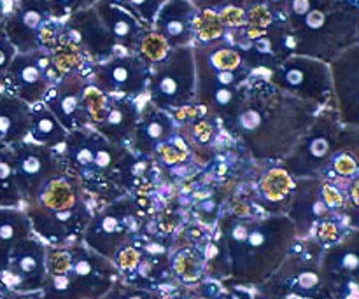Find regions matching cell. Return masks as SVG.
I'll use <instances>...</instances> for the list:
<instances>
[{
  "instance_id": "21",
  "label": "cell",
  "mask_w": 359,
  "mask_h": 299,
  "mask_svg": "<svg viewBox=\"0 0 359 299\" xmlns=\"http://www.w3.org/2000/svg\"><path fill=\"white\" fill-rule=\"evenodd\" d=\"M93 7L104 27L114 39L119 51L123 55H139L140 44H142L147 32H151V28L144 27L132 14L123 11L121 7L114 6L109 0H98Z\"/></svg>"
},
{
  "instance_id": "36",
  "label": "cell",
  "mask_w": 359,
  "mask_h": 299,
  "mask_svg": "<svg viewBox=\"0 0 359 299\" xmlns=\"http://www.w3.org/2000/svg\"><path fill=\"white\" fill-rule=\"evenodd\" d=\"M7 7H9V0H0V21H2L4 16H6Z\"/></svg>"
},
{
  "instance_id": "28",
  "label": "cell",
  "mask_w": 359,
  "mask_h": 299,
  "mask_svg": "<svg viewBox=\"0 0 359 299\" xmlns=\"http://www.w3.org/2000/svg\"><path fill=\"white\" fill-rule=\"evenodd\" d=\"M114 6L121 7L128 14H132L137 21L147 28H153L154 20H156L158 11L161 9L167 0H109Z\"/></svg>"
},
{
  "instance_id": "26",
  "label": "cell",
  "mask_w": 359,
  "mask_h": 299,
  "mask_svg": "<svg viewBox=\"0 0 359 299\" xmlns=\"http://www.w3.org/2000/svg\"><path fill=\"white\" fill-rule=\"evenodd\" d=\"M34 230L23 209H2L0 207V273L6 268L7 256L18 242L30 238Z\"/></svg>"
},
{
  "instance_id": "18",
  "label": "cell",
  "mask_w": 359,
  "mask_h": 299,
  "mask_svg": "<svg viewBox=\"0 0 359 299\" xmlns=\"http://www.w3.org/2000/svg\"><path fill=\"white\" fill-rule=\"evenodd\" d=\"M286 216L298 238H307L321 221L335 216L323 196V179H297Z\"/></svg>"
},
{
  "instance_id": "35",
  "label": "cell",
  "mask_w": 359,
  "mask_h": 299,
  "mask_svg": "<svg viewBox=\"0 0 359 299\" xmlns=\"http://www.w3.org/2000/svg\"><path fill=\"white\" fill-rule=\"evenodd\" d=\"M188 2H191L200 13H205V11H219L230 0H188Z\"/></svg>"
},
{
  "instance_id": "31",
  "label": "cell",
  "mask_w": 359,
  "mask_h": 299,
  "mask_svg": "<svg viewBox=\"0 0 359 299\" xmlns=\"http://www.w3.org/2000/svg\"><path fill=\"white\" fill-rule=\"evenodd\" d=\"M342 223H339V221L333 219V217L321 221V223L316 226V238H318V242H321V244L325 245L337 244V242L340 240V224Z\"/></svg>"
},
{
  "instance_id": "19",
  "label": "cell",
  "mask_w": 359,
  "mask_h": 299,
  "mask_svg": "<svg viewBox=\"0 0 359 299\" xmlns=\"http://www.w3.org/2000/svg\"><path fill=\"white\" fill-rule=\"evenodd\" d=\"M175 132H177V123L174 121L172 114L144 100V104H140L139 121L132 133L128 149L139 156L153 158V154L163 144L174 140Z\"/></svg>"
},
{
  "instance_id": "34",
  "label": "cell",
  "mask_w": 359,
  "mask_h": 299,
  "mask_svg": "<svg viewBox=\"0 0 359 299\" xmlns=\"http://www.w3.org/2000/svg\"><path fill=\"white\" fill-rule=\"evenodd\" d=\"M18 55L16 48L11 44L9 37H7L6 30H4L2 23H0V83H2L4 76H6L7 69L13 63L14 56Z\"/></svg>"
},
{
  "instance_id": "7",
  "label": "cell",
  "mask_w": 359,
  "mask_h": 299,
  "mask_svg": "<svg viewBox=\"0 0 359 299\" xmlns=\"http://www.w3.org/2000/svg\"><path fill=\"white\" fill-rule=\"evenodd\" d=\"M196 72L193 46L170 49L161 62L151 67L146 100L172 114L195 102Z\"/></svg>"
},
{
  "instance_id": "17",
  "label": "cell",
  "mask_w": 359,
  "mask_h": 299,
  "mask_svg": "<svg viewBox=\"0 0 359 299\" xmlns=\"http://www.w3.org/2000/svg\"><path fill=\"white\" fill-rule=\"evenodd\" d=\"M90 86L88 72H70L60 77L55 86L49 90L42 104L53 112L67 132L88 128L86 112H84V93Z\"/></svg>"
},
{
  "instance_id": "37",
  "label": "cell",
  "mask_w": 359,
  "mask_h": 299,
  "mask_svg": "<svg viewBox=\"0 0 359 299\" xmlns=\"http://www.w3.org/2000/svg\"><path fill=\"white\" fill-rule=\"evenodd\" d=\"M2 91H6V88H4V84L0 83V93H2Z\"/></svg>"
},
{
  "instance_id": "13",
  "label": "cell",
  "mask_w": 359,
  "mask_h": 299,
  "mask_svg": "<svg viewBox=\"0 0 359 299\" xmlns=\"http://www.w3.org/2000/svg\"><path fill=\"white\" fill-rule=\"evenodd\" d=\"M46 249L41 240L30 237L18 242L7 256L0 273V293L27 294L46 284Z\"/></svg>"
},
{
  "instance_id": "3",
  "label": "cell",
  "mask_w": 359,
  "mask_h": 299,
  "mask_svg": "<svg viewBox=\"0 0 359 299\" xmlns=\"http://www.w3.org/2000/svg\"><path fill=\"white\" fill-rule=\"evenodd\" d=\"M193 58L196 72L193 104L207 109L223 125L235 114L242 90L255 74L242 53L224 37L195 42Z\"/></svg>"
},
{
  "instance_id": "11",
  "label": "cell",
  "mask_w": 359,
  "mask_h": 299,
  "mask_svg": "<svg viewBox=\"0 0 359 299\" xmlns=\"http://www.w3.org/2000/svg\"><path fill=\"white\" fill-rule=\"evenodd\" d=\"M9 153L23 207L37 202L49 181L63 172L55 149L39 146L30 140L9 146Z\"/></svg>"
},
{
  "instance_id": "2",
  "label": "cell",
  "mask_w": 359,
  "mask_h": 299,
  "mask_svg": "<svg viewBox=\"0 0 359 299\" xmlns=\"http://www.w3.org/2000/svg\"><path fill=\"white\" fill-rule=\"evenodd\" d=\"M293 55L332 63L359 44V0H270Z\"/></svg>"
},
{
  "instance_id": "8",
  "label": "cell",
  "mask_w": 359,
  "mask_h": 299,
  "mask_svg": "<svg viewBox=\"0 0 359 299\" xmlns=\"http://www.w3.org/2000/svg\"><path fill=\"white\" fill-rule=\"evenodd\" d=\"M340 130L342 123L335 109H321L297 147L279 165L293 179L321 177L339 147Z\"/></svg>"
},
{
  "instance_id": "15",
  "label": "cell",
  "mask_w": 359,
  "mask_h": 299,
  "mask_svg": "<svg viewBox=\"0 0 359 299\" xmlns=\"http://www.w3.org/2000/svg\"><path fill=\"white\" fill-rule=\"evenodd\" d=\"M53 21L42 0H9L0 23L18 53H32L41 49L42 34Z\"/></svg>"
},
{
  "instance_id": "27",
  "label": "cell",
  "mask_w": 359,
  "mask_h": 299,
  "mask_svg": "<svg viewBox=\"0 0 359 299\" xmlns=\"http://www.w3.org/2000/svg\"><path fill=\"white\" fill-rule=\"evenodd\" d=\"M0 207L23 209V198L14 175L9 146H0Z\"/></svg>"
},
{
  "instance_id": "16",
  "label": "cell",
  "mask_w": 359,
  "mask_h": 299,
  "mask_svg": "<svg viewBox=\"0 0 359 299\" xmlns=\"http://www.w3.org/2000/svg\"><path fill=\"white\" fill-rule=\"evenodd\" d=\"M333 107L344 126L359 128V44L340 53L330 63Z\"/></svg>"
},
{
  "instance_id": "22",
  "label": "cell",
  "mask_w": 359,
  "mask_h": 299,
  "mask_svg": "<svg viewBox=\"0 0 359 299\" xmlns=\"http://www.w3.org/2000/svg\"><path fill=\"white\" fill-rule=\"evenodd\" d=\"M139 100H132V98L125 97H109L104 119L91 130L100 133L111 144L128 147L133 130H135L137 121H139Z\"/></svg>"
},
{
  "instance_id": "33",
  "label": "cell",
  "mask_w": 359,
  "mask_h": 299,
  "mask_svg": "<svg viewBox=\"0 0 359 299\" xmlns=\"http://www.w3.org/2000/svg\"><path fill=\"white\" fill-rule=\"evenodd\" d=\"M114 259L116 263H118L119 270H123V272H132V270H135L137 265L140 263L139 247H135V245L130 242V244H126L125 247L119 249Z\"/></svg>"
},
{
  "instance_id": "1",
  "label": "cell",
  "mask_w": 359,
  "mask_h": 299,
  "mask_svg": "<svg viewBox=\"0 0 359 299\" xmlns=\"http://www.w3.org/2000/svg\"><path fill=\"white\" fill-rule=\"evenodd\" d=\"M321 107L252 76L242 90L235 114L223 130L256 163H280L311 128Z\"/></svg>"
},
{
  "instance_id": "24",
  "label": "cell",
  "mask_w": 359,
  "mask_h": 299,
  "mask_svg": "<svg viewBox=\"0 0 359 299\" xmlns=\"http://www.w3.org/2000/svg\"><path fill=\"white\" fill-rule=\"evenodd\" d=\"M30 105L14 95L0 93V146H14L28 140L30 133Z\"/></svg>"
},
{
  "instance_id": "5",
  "label": "cell",
  "mask_w": 359,
  "mask_h": 299,
  "mask_svg": "<svg viewBox=\"0 0 359 299\" xmlns=\"http://www.w3.org/2000/svg\"><path fill=\"white\" fill-rule=\"evenodd\" d=\"M32 230L53 247H65L83 238L95 205L84 193L79 179L62 172L49 181L39 200L23 207Z\"/></svg>"
},
{
  "instance_id": "23",
  "label": "cell",
  "mask_w": 359,
  "mask_h": 299,
  "mask_svg": "<svg viewBox=\"0 0 359 299\" xmlns=\"http://www.w3.org/2000/svg\"><path fill=\"white\" fill-rule=\"evenodd\" d=\"M297 179L291 177L280 165L263 172L252 205L269 216H286Z\"/></svg>"
},
{
  "instance_id": "4",
  "label": "cell",
  "mask_w": 359,
  "mask_h": 299,
  "mask_svg": "<svg viewBox=\"0 0 359 299\" xmlns=\"http://www.w3.org/2000/svg\"><path fill=\"white\" fill-rule=\"evenodd\" d=\"M294 226L287 216H235L228 214L219 223V240L224 242L233 265L251 275H266L279 265L293 245Z\"/></svg>"
},
{
  "instance_id": "12",
  "label": "cell",
  "mask_w": 359,
  "mask_h": 299,
  "mask_svg": "<svg viewBox=\"0 0 359 299\" xmlns=\"http://www.w3.org/2000/svg\"><path fill=\"white\" fill-rule=\"evenodd\" d=\"M151 67L139 55H118L88 70L90 84L109 97L146 100Z\"/></svg>"
},
{
  "instance_id": "32",
  "label": "cell",
  "mask_w": 359,
  "mask_h": 299,
  "mask_svg": "<svg viewBox=\"0 0 359 299\" xmlns=\"http://www.w3.org/2000/svg\"><path fill=\"white\" fill-rule=\"evenodd\" d=\"M174 268H175V273H177L181 279L184 280H193L196 279V273H198V261H196L195 256L191 254V252H181V254L175 258L174 261Z\"/></svg>"
},
{
  "instance_id": "10",
  "label": "cell",
  "mask_w": 359,
  "mask_h": 299,
  "mask_svg": "<svg viewBox=\"0 0 359 299\" xmlns=\"http://www.w3.org/2000/svg\"><path fill=\"white\" fill-rule=\"evenodd\" d=\"M60 77L62 74L53 65L49 51L37 49L32 53H18L4 76L2 84L7 93L34 107L44 102L46 95Z\"/></svg>"
},
{
  "instance_id": "25",
  "label": "cell",
  "mask_w": 359,
  "mask_h": 299,
  "mask_svg": "<svg viewBox=\"0 0 359 299\" xmlns=\"http://www.w3.org/2000/svg\"><path fill=\"white\" fill-rule=\"evenodd\" d=\"M67 135H69V132L63 128L62 123L53 116V112L42 102L32 107L30 133H28L30 142L56 151L63 146Z\"/></svg>"
},
{
  "instance_id": "30",
  "label": "cell",
  "mask_w": 359,
  "mask_h": 299,
  "mask_svg": "<svg viewBox=\"0 0 359 299\" xmlns=\"http://www.w3.org/2000/svg\"><path fill=\"white\" fill-rule=\"evenodd\" d=\"M168 51H170V48L167 46V42H165L160 35H156L153 30H151L147 32L142 44H140L139 56L147 63V65L153 67L154 63L161 62V60L168 55Z\"/></svg>"
},
{
  "instance_id": "14",
  "label": "cell",
  "mask_w": 359,
  "mask_h": 299,
  "mask_svg": "<svg viewBox=\"0 0 359 299\" xmlns=\"http://www.w3.org/2000/svg\"><path fill=\"white\" fill-rule=\"evenodd\" d=\"M62 35L86 56L90 65L123 55L98 18L95 7L79 11L69 20L62 21Z\"/></svg>"
},
{
  "instance_id": "20",
  "label": "cell",
  "mask_w": 359,
  "mask_h": 299,
  "mask_svg": "<svg viewBox=\"0 0 359 299\" xmlns=\"http://www.w3.org/2000/svg\"><path fill=\"white\" fill-rule=\"evenodd\" d=\"M200 11L188 0H167L158 11L151 30L170 49L195 44V23Z\"/></svg>"
},
{
  "instance_id": "9",
  "label": "cell",
  "mask_w": 359,
  "mask_h": 299,
  "mask_svg": "<svg viewBox=\"0 0 359 299\" xmlns=\"http://www.w3.org/2000/svg\"><path fill=\"white\" fill-rule=\"evenodd\" d=\"M273 86L318 107H333V79L330 63L293 55L266 74ZM335 109V107H333Z\"/></svg>"
},
{
  "instance_id": "6",
  "label": "cell",
  "mask_w": 359,
  "mask_h": 299,
  "mask_svg": "<svg viewBox=\"0 0 359 299\" xmlns=\"http://www.w3.org/2000/svg\"><path fill=\"white\" fill-rule=\"evenodd\" d=\"M151 216V195L123 196L112 203L95 207L93 217L83 235L84 244L102 258H116L119 249L139 237Z\"/></svg>"
},
{
  "instance_id": "29",
  "label": "cell",
  "mask_w": 359,
  "mask_h": 299,
  "mask_svg": "<svg viewBox=\"0 0 359 299\" xmlns=\"http://www.w3.org/2000/svg\"><path fill=\"white\" fill-rule=\"evenodd\" d=\"M55 21H65L84 9L93 7L98 0H42Z\"/></svg>"
}]
</instances>
